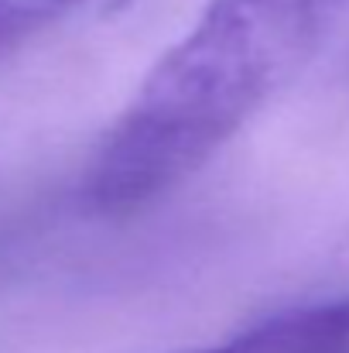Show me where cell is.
Wrapping results in <instances>:
<instances>
[{
    "instance_id": "obj_1",
    "label": "cell",
    "mask_w": 349,
    "mask_h": 353,
    "mask_svg": "<svg viewBox=\"0 0 349 353\" xmlns=\"http://www.w3.org/2000/svg\"><path fill=\"white\" fill-rule=\"evenodd\" d=\"M346 3L209 0L107 130L83 199L114 216L192 179L312 62Z\"/></svg>"
},
{
    "instance_id": "obj_2",
    "label": "cell",
    "mask_w": 349,
    "mask_h": 353,
    "mask_svg": "<svg viewBox=\"0 0 349 353\" xmlns=\"http://www.w3.org/2000/svg\"><path fill=\"white\" fill-rule=\"evenodd\" d=\"M332 347H336V330L329 316L319 305H308L264 319L226 343L182 353H332Z\"/></svg>"
},
{
    "instance_id": "obj_3",
    "label": "cell",
    "mask_w": 349,
    "mask_h": 353,
    "mask_svg": "<svg viewBox=\"0 0 349 353\" xmlns=\"http://www.w3.org/2000/svg\"><path fill=\"white\" fill-rule=\"evenodd\" d=\"M86 0H0V62L69 17Z\"/></svg>"
}]
</instances>
